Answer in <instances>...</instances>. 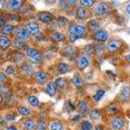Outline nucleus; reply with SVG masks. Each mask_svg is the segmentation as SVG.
<instances>
[{"label":"nucleus","instance_id":"f257e3e1","mask_svg":"<svg viewBox=\"0 0 130 130\" xmlns=\"http://www.w3.org/2000/svg\"><path fill=\"white\" fill-rule=\"evenodd\" d=\"M85 28L81 25H73L69 28V39L72 42H74L85 34Z\"/></svg>","mask_w":130,"mask_h":130},{"label":"nucleus","instance_id":"f03ea898","mask_svg":"<svg viewBox=\"0 0 130 130\" xmlns=\"http://www.w3.org/2000/svg\"><path fill=\"white\" fill-rule=\"evenodd\" d=\"M26 54L30 60L35 63L40 62L42 61V54L37 49L31 48V47L27 48Z\"/></svg>","mask_w":130,"mask_h":130},{"label":"nucleus","instance_id":"7ed1b4c3","mask_svg":"<svg viewBox=\"0 0 130 130\" xmlns=\"http://www.w3.org/2000/svg\"><path fill=\"white\" fill-rule=\"evenodd\" d=\"M77 67L81 70H83L85 69L89 64V58L86 55H81L77 60Z\"/></svg>","mask_w":130,"mask_h":130},{"label":"nucleus","instance_id":"20e7f679","mask_svg":"<svg viewBox=\"0 0 130 130\" xmlns=\"http://www.w3.org/2000/svg\"><path fill=\"white\" fill-rule=\"evenodd\" d=\"M109 7L108 5L105 3H100L96 7V13L98 16H104L107 13Z\"/></svg>","mask_w":130,"mask_h":130},{"label":"nucleus","instance_id":"39448f33","mask_svg":"<svg viewBox=\"0 0 130 130\" xmlns=\"http://www.w3.org/2000/svg\"><path fill=\"white\" fill-rule=\"evenodd\" d=\"M109 37V34L105 30L100 29L98 30L97 32L95 33L94 39L97 41L99 42H104L108 39Z\"/></svg>","mask_w":130,"mask_h":130},{"label":"nucleus","instance_id":"423d86ee","mask_svg":"<svg viewBox=\"0 0 130 130\" xmlns=\"http://www.w3.org/2000/svg\"><path fill=\"white\" fill-rule=\"evenodd\" d=\"M121 43L118 40H112L107 44V50L110 52H115L120 48Z\"/></svg>","mask_w":130,"mask_h":130},{"label":"nucleus","instance_id":"0eeeda50","mask_svg":"<svg viewBox=\"0 0 130 130\" xmlns=\"http://www.w3.org/2000/svg\"><path fill=\"white\" fill-rule=\"evenodd\" d=\"M53 18V15L52 13L48 12L40 13L38 16V19L44 23H48L52 21Z\"/></svg>","mask_w":130,"mask_h":130},{"label":"nucleus","instance_id":"6e6552de","mask_svg":"<svg viewBox=\"0 0 130 130\" xmlns=\"http://www.w3.org/2000/svg\"><path fill=\"white\" fill-rule=\"evenodd\" d=\"M46 91L47 94L50 95L51 97H53L55 96L57 92V85L55 83H53V82L49 83L46 86Z\"/></svg>","mask_w":130,"mask_h":130},{"label":"nucleus","instance_id":"1a4fd4ad","mask_svg":"<svg viewBox=\"0 0 130 130\" xmlns=\"http://www.w3.org/2000/svg\"><path fill=\"white\" fill-rule=\"evenodd\" d=\"M27 29L30 34L36 35L39 32V26L36 22H32L29 23L27 26Z\"/></svg>","mask_w":130,"mask_h":130},{"label":"nucleus","instance_id":"9d476101","mask_svg":"<svg viewBox=\"0 0 130 130\" xmlns=\"http://www.w3.org/2000/svg\"><path fill=\"white\" fill-rule=\"evenodd\" d=\"M10 44V40L7 36L1 35L0 36V47L5 50L9 47Z\"/></svg>","mask_w":130,"mask_h":130},{"label":"nucleus","instance_id":"9b49d317","mask_svg":"<svg viewBox=\"0 0 130 130\" xmlns=\"http://www.w3.org/2000/svg\"><path fill=\"white\" fill-rule=\"evenodd\" d=\"M16 35L20 39L24 40L27 39L29 36V32H28L27 29L25 28H18L16 31Z\"/></svg>","mask_w":130,"mask_h":130},{"label":"nucleus","instance_id":"f8f14e48","mask_svg":"<svg viewBox=\"0 0 130 130\" xmlns=\"http://www.w3.org/2000/svg\"><path fill=\"white\" fill-rule=\"evenodd\" d=\"M47 78V74L44 71H39L36 74L35 80L38 83L42 84L46 81Z\"/></svg>","mask_w":130,"mask_h":130},{"label":"nucleus","instance_id":"ddd939ff","mask_svg":"<svg viewBox=\"0 0 130 130\" xmlns=\"http://www.w3.org/2000/svg\"><path fill=\"white\" fill-rule=\"evenodd\" d=\"M130 97V88L128 87H125L122 89L120 93V98L122 100L126 101Z\"/></svg>","mask_w":130,"mask_h":130},{"label":"nucleus","instance_id":"4468645a","mask_svg":"<svg viewBox=\"0 0 130 130\" xmlns=\"http://www.w3.org/2000/svg\"><path fill=\"white\" fill-rule=\"evenodd\" d=\"M124 126V121L120 118H114L112 121V126L115 129H120Z\"/></svg>","mask_w":130,"mask_h":130},{"label":"nucleus","instance_id":"2eb2a0df","mask_svg":"<svg viewBox=\"0 0 130 130\" xmlns=\"http://www.w3.org/2000/svg\"><path fill=\"white\" fill-rule=\"evenodd\" d=\"M51 39L53 40V41L59 42H61L63 40H64L65 36L64 35L59 32H53V34L51 36Z\"/></svg>","mask_w":130,"mask_h":130},{"label":"nucleus","instance_id":"dca6fc26","mask_svg":"<svg viewBox=\"0 0 130 130\" xmlns=\"http://www.w3.org/2000/svg\"><path fill=\"white\" fill-rule=\"evenodd\" d=\"M88 28H89V31H95L99 28L100 24L97 21L95 20H92L89 21L87 24Z\"/></svg>","mask_w":130,"mask_h":130},{"label":"nucleus","instance_id":"f3484780","mask_svg":"<svg viewBox=\"0 0 130 130\" xmlns=\"http://www.w3.org/2000/svg\"><path fill=\"white\" fill-rule=\"evenodd\" d=\"M9 6L12 10H18L21 8L22 3L18 0H11L9 1Z\"/></svg>","mask_w":130,"mask_h":130},{"label":"nucleus","instance_id":"a211bd4d","mask_svg":"<svg viewBox=\"0 0 130 130\" xmlns=\"http://www.w3.org/2000/svg\"><path fill=\"white\" fill-rule=\"evenodd\" d=\"M73 53H74V48L72 46H68L62 49L61 54H62V56L69 57L72 55Z\"/></svg>","mask_w":130,"mask_h":130},{"label":"nucleus","instance_id":"6ab92c4d","mask_svg":"<svg viewBox=\"0 0 130 130\" xmlns=\"http://www.w3.org/2000/svg\"><path fill=\"white\" fill-rule=\"evenodd\" d=\"M58 71L60 74H64L65 73H67L68 71V69H69V67L67 63H65V62H61V63L59 64L57 67Z\"/></svg>","mask_w":130,"mask_h":130},{"label":"nucleus","instance_id":"aec40b11","mask_svg":"<svg viewBox=\"0 0 130 130\" xmlns=\"http://www.w3.org/2000/svg\"><path fill=\"white\" fill-rule=\"evenodd\" d=\"M56 22L58 26L60 27H65L67 24H68V20L66 17H64V16H59V18L57 19Z\"/></svg>","mask_w":130,"mask_h":130},{"label":"nucleus","instance_id":"412c9836","mask_svg":"<svg viewBox=\"0 0 130 130\" xmlns=\"http://www.w3.org/2000/svg\"><path fill=\"white\" fill-rule=\"evenodd\" d=\"M15 44H16V46H17V47L19 48L20 50H27V43L25 42L24 40L18 39L17 40H16Z\"/></svg>","mask_w":130,"mask_h":130},{"label":"nucleus","instance_id":"4be33fe9","mask_svg":"<svg viewBox=\"0 0 130 130\" xmlns=\"http://www.w3.org/2000/svg\"><path fill=\"white\" fill-rule=\"evenodd\" d=\"M72 83L77 88L81 87L83 85V81L79 76H75L72 79Z\"/></svg>","mask_w":130,"mask_h":130},{"label":"nucleus","instance_id":"5701e85b","mask_svg":"<svg viewBox=\"0 0 130 130\" xmlns=\"http://www.w3.org/2000/svg\"><path fill=\"white\" fill-rule=\"evenodd\" d=\"M107 111L108 114H109L111 115H115L116 113L118 112V107L115 104H111L108 107Z\"/></svg>","mask_w":130,"mask_h":130},{"label":"nucleus","instance_id":"b1692460","mask_svg":"<svg viewBox=\"0 0 130 130\" xmlns=\"http://www.w3.org/2000/svg\"><path fill=\"white\" fill-rule=\"evenodd\" d=\"M55 83L57 86H59V87L61 88V89H65L67 86V81H65L64 79L62 78V77H59V78L56 79Z\"/></svg>","mask_w":130,"mask_h":130},{"label":"nucleus","instance_id":"393cba45","mask_svg":"<svg viewBox=\"0 0 130 130\" xmlns=\"http://www.w3.org/2000/svg\"><path fill=\"white\" fill-rule=\"evenodd\" d=\"M76 14L80 19H83L86 16V9L83 7H79L76 10Z\"/></svg>","mask_w":130,"mask_h":130},{"label":"nucleus","instance_id":"a878e982","mask_svg":"<svg viewBox=\"0 0 130 130\" xmlns=\"http://www.w3.org/2000/svg\"><path fill=\"white\" fill-rule=\"evenodd\" d=\"M24 126H25V129L27 130H32L35 128V124L34 121L32 119H28L24 123Z\"/></svg>","mask_w":130,"mask_h":130},{"label":"nucleus","instance_id":"bb28decb","mask_svg":"<svg viewBox=\"0 0 130 130\" xmlns=\"http://www.w3.org/2000/svg\"><path fill=\"white\" fill-rule=\"evenodd\" d=\"M28 102L31 105L35 107H37L39 105V100L36 96H29L28 97Z\"/></svg>","mask_w":130,"mask_h":130},{"label":"nucleus","instance_id":"cd10ccee","mask_svg":"<svg viewBox=\"0 0 130 130\" xmlns=\"http://www.w3.org/2000/svg\"><path fill=\"white\" fill-rule=\"evenodd\" d=\"M105 94V90H99L96 92V93L93 96V98L94 100L96 101H100L101 99H102L103 96H104V94Z\"/></svg>","mask_w":130,"mask_h":130},{"label":"nucleus","instance_id":"c85d7f7f","mask_svg":"<svg viewBox=\"0 0 130 130\" xmlns=\"http://www.w3.org/2000/svg\"><path fill=\"white\" fill-rule=\"evenodd\" d=\"M78 106L83 112H85L88 109L87 102L84 100H81L78 102Z\"/></svg>","mask_w":130,"mask_h":130},{"label":"nucleus","instance_id":"c756f323","mask_svg":"<svg viewBox=\"0 0 130 130\" xmlns=\"http://www.w3.org/2000/svg\"><path fill=\"white\" fill-rule=\"evenodd\" d=\"M14 26L11 25H5L2 27V31L3 34H9L14 30Z\"/></svg>","mask_w":130,"mask_h":130},{"label":"nucleus","instance_id":"7c9ffc66","mask_svg":"<svg viewBox=\"0 0 130 130\" xmlns=\"http://www.w3.org/2000/svg\"><path fill=\"white\" fill-rule=\"evenodd\" d=\"M51 130H63V126L60 122H55L52 123Z\"/></svg>","mask_w":130,"mask_h":130},{"label":"nucleus","instance_id":"2f4dec72","mask_svg":"<svg viewBox=\"0 0 130 130\" xmlns=\"http://www.w3.org/2000/svg\"><path fill=\"white\" fill-rule=\"evenodd\" d=\"M18 112L21 114V115H29L30 114V110L29 109H28L26 107L24 106H20L18 107Z\"/></svg>","mask_w":130,"mask_h":130},{"label":"nucleus","instance_id":"473e14b6","mask_svg":"<svg viewBox=\"0 0 130 130\" xmlns=\"http://www.w3.org/2000/svg\"><path fill=\"white\" fill-rule=\"evenodd\" d=\"M89 115L93 119H98L100 117V112L98 110L93 109L89 112Z\"/></svg>","mask_w":130,"mask_h":130},{"label":"nucleus","instance_id":"72a5a7b5","mask_svg":"<svg viewBox=\"0 0 130 130\" xmlns=\"http://www.w3.org/2000/svg\"><path fill=\"white\" fill-rule=\"evenodd\" d=\"M81 130H91L92 125L89 121H85L81 124Z\"/></svg>","mask_w":130,"mask_h":130},{"label":"nucleus","instance_id":"f704fd0d","mask_svg":"<svg viewBox=\"0 0 130 130\" xmlns=\"http://www.w3.org/2000/svg\"><path fill=\"white\" fill-rule=\"evenodd\" d=\"M84 51L87 53V54H91L95 51V46L92 44H87L85 46Z\"/></svg>","mask_w":130,"mask_h":130},{"label":"nucleus","instance_id":"c9c22d12","mask_svg":"<svg viewBox=\"0 0 130 130\" xmlns=\"http://www.w3.org/2000/svg\"><path fill=\"white\" fill-rule=\"evenodd\" d=\"M81 4L85 7H90L94 4V2L92 0H81Z\"/></svg>","mask_w":130,"mask_h":130},{"label":"nucleus","instance_id":"e433bc0d","mask_svg":"<svg viewBox=\"0 0 130 130\" xmlns=\"http://www.w3.org/2000/svg\"><path fill=\"white\" fill-rule=\"evenodd\" d=\"M65 107L67 109L68 111H73V110L75 109V106H74V104L70 102H68L66 105H65Z\"/></svg>","mask_w":130,"mask_h":130},{"label":"nucleus","instance_id":"4c0bfd02","mask_svg":"<svg viewBox=\"0 0 130 130\" xmlns=\"http://www.w3.org/2000/svg\"><path fill=\"white\" fill-rule=\"evenodd\" d=\"M14 68L12 66H9L6 68L5 69V72H6L7 74L8 75H10V74H12L14 72Z\"/></svg>","mask_w":130,"mask_h":130},{"label":"nucleus","instance_id":"58836bf2","mask_svg":"<svg viewBox=\"0 0 130 130\" xmlns=\"http://www.w3.org/2000/svg\"><path fill=\"white\" fill-rule=\"evenodd\" d=\"M37 128L39 129V130H44L45 128H46V124H45L44 122L40 121L38 122Z\"/></svg>","mask_w":130,"mask_h":130},{"label":"nucleus","instance_id":"ea45409f","mask_svg":"<svg viewBox=\"0 0 130 130\" xmlns=\"http://www.w3.org/2000/svg\"><path fill=\"white\" fill-rule=\"evenodd\" d=\"M20 20V17L18 15H11V16L9 17V20L10 21H14V22H18Z\"/></svg>","mask_w":130,"mask_h":130},{"label":"nucleus","instance_id":"a19ab883","mask_svg":"<svg viewBox=\"0 0 130 130\" xmlns=\"http://www.w3.org/2000/svg\"><path fill=\"white\" fill-rule=\"evenodd\" d=\"M104 50V46L103 44H98L96 46H95V50H96L97 52H98L99 53H101L102 52H103Z\"/></svg>","mask_w":130,"mask_h":130},{"label":"nucleus","instance_id":"79ce46f5","mask_svg":"<svg viewBox=\"0 0 130 130\" xmlns=\"http://www.w3.org/2000/svg\"><path fill=\"white\" fill-rule=\"evenodd\" d=\"M59 4L61 8L62 9H67L68 8V5H67V2L66 1H59Z\"/></svg>","mask_w":130,"mask_h":130},{"label":"nucleus","instance_id":"37998d69","mask_svg":"<svg viewBox=\"0 0 130 130\" xmlns=\"http://www.w3.org/2000/svg\"><path fill=\"white\" fill-rule=\"evenodd\" d=\"M0 92H3L4 94H7L8 92H9V90L8 88L5 87H3V86L0 85Z\"/></svg>","mask_w":130,"mask_h":130},{"label":"nucleus","instance_id":"c03bdc74","mask_svg":"<svg viewBox=\"0 0 130 130\" xmlns=\"http://www.w3.org/2000/svg\"><path fill=\"white\" fill-rule=\"evenodd\" d=\"M16 117L14 115H8L6 117V118L8 120H9V121H13V120H14L16 119Z\"/></svg>","mask_w":130,"mask_h":130},{"label":"nucleus","instance_id":"a18cd8bd","mask_svg":"<svg viewBox=\"0 0 130 130\" xmlns=\"http://www.w3.org/2000/svg\"><path fill=\"white\" fill-rule=\"evenodd\" d=\"M7 77L5 74H4L3 73L0 72V82H3L6 79Z\"/></svg>","mask_w":130,"mask_h":130},{"label":"nucleus","instance_id":"49530a36","mask_svg":"<svg viewBox=\"0 0 130 130\" xmlns=\"http://www.w3.org/2000/svg\"><path fill=\"white\" fill-rule=\"evenodd\" d=\"M67 2L68 7L74 6V5H75V3H76V1H67Z\"/></svg>","mask_w":130,"mask_h":130},{"label":"nucleus","instance_id":"de8ad7c7","mask_svg":"<svg viewBox=\"0 0 130 130\" xmlns=\"http://www.w3.org/2000/svg\"><path fill=\"white\" fill-rule=\"evenodd\" d=\"M5 22L3 19L0 18V27H3V26H5Z\"/></svg>","mask_w":130,"mask_h":130},{"label":"nucleus","instance_id":"09e8293b","mask_svg":"<svg viewBox=\"0 0 130 130\" xmlns=\"http://www.w3.org/2000/svg\"><path fill=\"white\" fill-rule=\"evenodd\" d=\"M7 130H18V129L16 128V127H14V126H10V127H9Z\"/></svg>","mask_w":130,"mask_h":130},{"label":"nucleus","instance_id":"8fccbe9b","mask_svg":"<svg viewBox=\"0 0 130 130\" xmlns=\"http://www.w3.org/2000/svg\"><path fill=\"white\" fill-rule=\"evenodd\" d=\"M96 130H104L103 129V127H102V126L100 125H98L96 127Z\"/></svg>","mask_w":130,"mask_h":130},{"label":"nucleus","instance_id":"3c124183","mask_svg":"<svg viewBox=\"0 0 130 130\" xmlns=\"http://www.w3.org/2000/svg\"><path fill=\"white\" fill-rule=\"evenodd\" d=\"M79 118H80V116L77 115V116H75V117L73 118V120H74V121H77V120H78Z\"/></svg>","mask_w":130,"mask_h":130},{"label":"nucleus","instance_id":"603ef678","mask_svg":"<svg viewBox=\"0 0 130 130\" xmlns=\"http://www.w3.org/2000/svg\"><path fill=\"white\" fill-rule=\"evenodd\" d=\"M126 11L130 15V5H129L127 7V8H126Z\"/></svg>","mask_w":130,"mask_h":130},{"label":"nucleus","instance_id":"864d4df0","mask_svg":"<svg viewBox=\"0 0 130 130\" xmlns=\"http://www.w3.org/2000/svg\"><path fill=\"white\" fill-rule=\"evenodd\" d=\"M126 60H127L129 62H130V54H129V55L126 57Z\"/></svg>","mask_w":130,"mask_h":130},{"label":"nucleus","instance_id":"5fc2aeb1","mask_svg":"<svg viewBox=\"0 0 130 130\" xmlns=\"http://www.w3.org/2000/svg\"><path fill=\"white\" fill-rule=\"evenodd\" d=\"M2 101H3V97L2 96V95L0 94V104L2 103Z\"/></svg>","mask_w":130,"mask_h":130}]
</instances>
